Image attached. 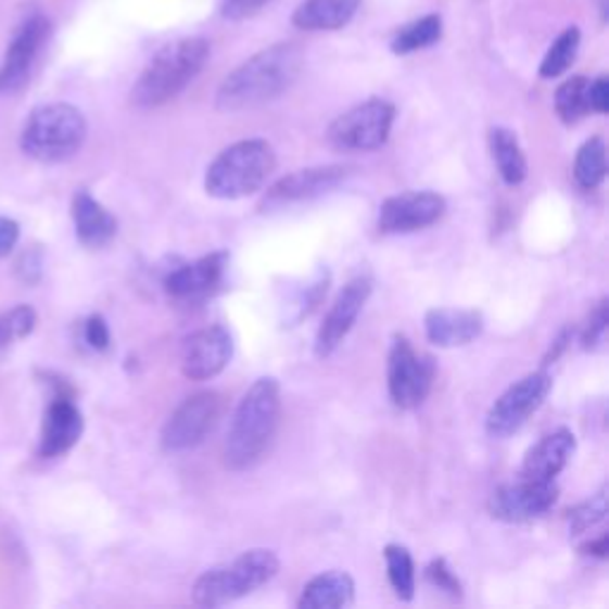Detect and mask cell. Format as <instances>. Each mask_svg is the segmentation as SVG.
Returning <instances> with one entry per match:
<instances>
[{
    "label": "cell",
    "mask_w": 609,
    "mask_h": 609,
    "mask_svg": "<svg viewBox=\"0 0 609 609\" xmlns=\"http://www.w3.org/2000/svg\"><path fill=\"white\" fill-rule=\"evenodd\" d=\"M305 53L297 43L269 46L221 81L215 105L221 112H241L277 101L301 77Z\"/></svg>",
    "instance_id": "obj_1"
},
{
    "label": "cell",
    "mask_w": 609,
    "mask_h": 609,
    "mask_svg": "<svg viewBox=\"0 0 609 609\" xmlns=\"http://www.w3.org/2000/svg\"><path fill=\"white\" fill-rule=\"evenodd\" d=\"M281 419V389L277 379L263 377L241 397L224 443V465L231 471L253 469L275 443Z\"/></svg>",
    "instance_id": "obj_2"
},
{
    "label": "cell",
    "mask_w": 609,
    "mask_h": 609,
    "mask_svg": "<svg viewBox=\"0 0 609 609\" xmlns=\"http://www.w3.org/2000/svg\"><path fill=\"white\" fill-rule=\"evenodd\" d=\"M210 60V43L201 36L167 43L148 62L139 81L131 89V103L141 110L160 107L174 101Z\"/></svg>",
    "instance_id": "obj_3"
},
{
    "label": "cell",
    "mask_w": 609,
    "mask_h": 609,
    "mask_svg": "<svg viewBox=\"0 0 609 609\" xmlns=\"http://www.w3.org/2000/svg\"><path fill=\"white\" fill-rule=\"evenodd\" d=\"M277 167V155L263 139H245L233 143L215 157L207 167L205 191L219 201H239L257 193Z\"/></svg>",
    "instance_id": "obj_4"
},
{
    "label": "cell",
    "mask_w": 609,
    "mask_h": 609,
    "mask_svg": "<svg viewBox=\"0 0 609 609\" xmlns=\"http://www.w3.org/2000/svg\"><path fill=\"white\" fill-rule=\"evenodd\" d=\"M275 550L253 548L241 553L227 564L207 569L193 583V602L201 607H221L245 598L279 574Z\"/></svg>",
    "instance_id": "obj_5"
},
{
    "label": "cell",
    "mask_w": 609,
    "mask_h": 609,
    "mask_svg": "<svg viewBox=\"0 0 609 609\" xmlns=\"http://www.w3.org/2000/svg\"><path fill=\"white\" fill-rule=\"evenodd\" d=\"M86 141V119L67 103L36 107L22 131V151L39 163H65Z\"/></svg>",
    "instance_id": "obj_6"
},
{
    "label": "cell",
    "mask_w": 609,
    "mask_h": 609,
    "mask_svg": "<svg viewBox=\"0 0 609 609\" xmlns=\"http://www.w3.org/2000/svg\"><path fill=\"white\" fill-rule=\"evenodd\" d=\"M395 119V107L381 98L359 103L331 122L327 139L333 148L347 153L377 151L389 141Z\"/></svg>",
    "instance_id": "obj_7"
},
{
    "label": "cell",
    "mask_w": 609,
    "mask_h": 609,
    "mask_svg": "<svg viewBox=\"0 0 609 609\" xmlns=\"http://www.w3.org/2000/svg\"><path fill=\"white\" fill-rule=\"evenodd\" d=\"M436 363L431 355L417 353L405 335H395L389 353V393L395 407L415 409L427 401Z\"/></svg>",
    "instance_id": "obj_8"
},
{
    "label": "cell",
    "mask_w": 609,
    "mask_h": 609,
    "mask_svg": "<svg viewBox=\"0 0 609 609\" xmlns=\"http://www.w3.org/2000/svg\"><path fill=\"white\" fill-rule=\"evenodd\" d=\"M553 389V377L548 371H531V375L515 381L498 401L493 403L486 417V431L491 439H507L526 424L533 413L545 403Z\"/></svg>",
    "instance_id": "obj_9"
},
{
    "label": "cell",
    "mask_w": 609,
    "mask_h": 609,
    "mask_svg": "<svg viewBox=\"0 0 609 609\" xmlns=\"http://www.w3.org/2000/svg\"><path fill=\"white\" fill-rule=\"evenodd\" d=\"M224 401L215 391H201L174 409L169 419L165 421L160 443L167 453H186L191 447L201 445L207 433H213L217 421L221 417Z\"/></svg>",
    "instance_id": "obj_10"
},
{
    "label": "cell",
    "mask_w": 609,
    "mask_h": 609,
    "mask_svg": "<svg viewBox=\"0 0 609 609\" xmlns=\"http://www.w3.org/2000/svg\"><path fill=\"white\" fill-rule=\"evenodd\" d=\"M559 498L555 481L519 479L500 486L491 495L489 512L505 524H526V521L548 515Z\"/></svg>",
    "instance_id": "obj_11"
},
{
    "label": "cell",
    "mask_w": 609,
    "mask_h": 609,
    "mask_svg": "<svg viewBox=\"0 0 609 609\" xmlns=\"http://www.w3.org/2000/svg\"><path fill=\"white\" fill-rule=\"evenodd\" d=\"M443 215V195L433 191H407L381 203L377 227L381 233H413L436 224Z\"/></svg>",
    "instance_id": "obj_12"
},
{
    "label": "cell",
    "mask_w": 609,
    "mask_h": 609,
    "mask_svg": "<svg viewBox=\"0 0 609 609\" xmlns=\"http://www.w3.org/2000/svg\"><path fill=\"white\" fill-rule=\"evenodd\" d=\"M369 295H371L369 277H355L343 286L317 331L315 353L319 357H329L335 347L345 341V335L351 333L359 313H363V307L367 305Z\"/></svg>",
    "instance_id": "obj_13"
},
{
    "label": "cell",
    "mask_w": 609,
    "mask_h": 609,
    "mask_svg": "<svg viewBox=\"0 0 609 609\" xmlns=\"http://www.w3.org/2000/svg\"><path fill=\"white\" fill-rule=\"evenodd\" d=\"M233 357V339L221 325L189 335L181 351V371L191 381H207L221 375Z\"/></svg>",
    "instance_id": "obj_14"
},
{
    "label": "cell",
    "mask_w": 609,
    "mask_h": 609,
    "mask_svg": "<svg viewBox=\"0 0 609 609\" xmlns=\"http://www.w3.org/2000/svg\"><path fill=\"white\" fill-rule=\"evenodd\" d=\"M48 36H51V22L43 15H34L22 24L15 39L8 46L3 65H0V93H15L27 84Z\"/></svg>",
    "instance_id": "obj_15"
},
{
    "label": "cell",
    "mask_w": 609,
    "mask_h": 609,
    "mask_svg": "<svg viewBox=\"0 0 609 609\" xmlns=\"http://www.w3.org/2000/svg\"><path fill=\"white\" fill-rule=\"evenodd\" d=\"M351 172H353V167H343V165L297 169L271 186L269 193L265 195L263 207H283L291 203L313 201V198H319L325 193H331L333 189H339V186L351 177Z\"/></svg>",
    "instance_id": "obj_16"
},
{
    "label": "cell",
    "mask_w": 609,
    "mask_h": 609,
    "mask_svg": "<svg viewBox=\"0 0 609 609\" xmlns=\"http://www.w3.org/2000/svg\"><path fill=\"white\" fill-rule=\"evenodd\" d=\"M84 433V415L81 409L72 403L69 395H55V401L48 405L41 429L39 455L53 459L69 453L79 443Z\"/></svg>",
    "instance_id": "obj_17"
},
{
    "label": "cell",
    "mask_w": 609,
    "mask_h": 609,
    "mask_svg": "<svg viewBox=\"0 0 609 609\" xmlns=\"http://www.w3.org/2000/svg\"><path fill=\"white\" fill-rule=\"evenodd\" d=\"M229 255L227 253H213L205 255L195 263L181 265L174 269L165 279V289L177 301H201L219 289L224 281V271H227Z\"/></svg>",
    "instance_id": "obj_18"
},
{
    "label": "cell",
    "mask_w": 609,
    "mask_h": 609,
    "mask_svg": "<svg viewBox=\"0 0 609 609\" xmlns=\"http://www.w3.org/2000/svg\"><path fill=\"white\" fill-rule=\"evenodd\" d=\"M427 339L439 347H462L477 341L483 331V315L479 309L433 307L424 317Z\"/></svg>",
    "instance_id": "obj_19"
},
{
    "label": "cell",
    "mask_w": 609,
    "mask_h": 609,
    "mask_svg": "<svg viewBox=\"0 0 609 609\" xmlns=\"http://www.w3.org/2000/svg\"><path fill=\"white\" fill-rule=\"evenodd\" d=\"M576 453V436L569 429H557L548 436L541 439L531 447L521 465V479H536V481H555V477L562 471L571 455Z\"/></svg>",
    "instance_id": "obj_20"
},
{
    "label": "cell",
    "mask_w": 609,
    "mask_h": 609,
    "mask_svg": "<svg viewBox=\"0 0 609 609\" xmlns=\"http://www.w3.org/2000/svg\"><path fill=\"white\" fill-rule=\"evenodd\" d=\"M72 219L77 239L86 248H103L117 236V219L89 191L72 198Z\"/></svg>",
    "instance_id": "obj_21"
},
{
    "label": "cell",
    "mask_w": 609,
    "mask_h": 609,
    "mask_svg": "<svg viewBox=\"0 0 609 609\" xmlns=\"http://www.w3.org/2000/svg\"><path fill=\"white\" fill-rule=\"evenodd\" d=\"M363 0H303L293 12V24L305 31H335L355 17Z\"/></svg>",
    "instance_id": "obj_22"
},
{
    "label": "cell",
    "mask_w": 609,
    "mask_h": 609,
    "mask_svg": "<svg viewBox=\"0 0 609 609\" xmlns=\"http://www.w3.org/2000/svg\"><path fill=\"white\" fill-rule=\"evenodd\" d=\"M355 602V581L345 571H325L303 588L301 609H341Z\"/></svg>",
    "instance_id": "obj_23"
},
{
    "label": "cell",
    "mask_w": 609,
    "mask_h": 609,
    "mask_svg": "<svg viewBox=\"0 0 609 609\" xmlns=\"http://www.w3.org/2000/svg\"><path fill=\"white\" fill-rule=\"evenodd\" d=\"M489 143H491V153L495 165H498L500 177L507 186H519L521 181L526 179V155L521 151L519 139L515 136V131H509L505 127H495L489 134Z\"/></svg>",
    "instance_id": "obj_24"
},
{
    "label": "cell",
    "mask_w": 609,
    "mask_h": 609,
    "mask_svg": "<svg viewBox=\"0 0 609 609\" xmlns=\"http://www.w3.org/2000/svg\"><path fill=\"white\" fill-rule=\"evenodd\" d=\"M607 177V148L600 136H593L579 148L574 160V179L583 191H595Z\"/></svg>",
    "instance_id": "obj_25"
},
{
    "label": "cell",
    "mask_w": 609,
    "mask_h": 609,
    "mask_svg": "<svg viewBox=\"0 0 609 609\" xmlns=\"http://www.w3.org/2000/svg\"><path fill=\"white\" fill-rule=\"evenodd\" d=\"M443 36V20L439 15H427L421 20H415L413 24H407L401 31L393 36L391 51L395 55H409L417 51H424V48L439 43Z\"/></svg>",
    "instance_id": "obj_26"
},
{
    "label": "cell",
    "mask_w": 609,
    "mask_h": 609,
    "mask_svg": "<svg viewBox=\"0 0 609 609\" xmlns=\"http://www.w3.org/2000/svg\"><path fill=\"white\" fill-rule=\"evenodd\" d=\"M581 46V31L576 27H569L557 36L555 43L548 48L543 62H541V77L543 79H557L574 65Z\"/></svg>",
    "instance_id": "obj_27"
},
{
    "label": "cell",
    "mask_w": 609,
    "mask_h": 609,
    "mask_svg": "<svg viewBox=\"0 0 609 609\" xmlns=\"http://www.w3.org/2000/svg\"><path fill=\"white\" fill-rule=\"evenodd\" d=\"M588 84L586 77H571L557 89L555 110L564 124H576L591 112Z\"/></svg>",
    "instance_id": "obj_28"
},
{
    "label": "cell",
    "mask_w": 609,
    "mask_h": 609,
    "mask_svg": "<svg viewBox=\"0 0 609 609\" xmlns=\"http://www.w3.org/2000/svg\"><path fill=\"white\" fill-rule=\"evenodd\" d=\"M383 559H386L389 569V581L401 600L409 602L415 598V562L413 555L403 545H386L383 550Z\"/></svg>",
    "instance_id": "obj_29"
},
{
    "label": "cell",
    "mask_w": 609,
    "mask_h": 609,
    "mask_svg": "<svg viewBox=\"0 0 609 609\" xmlns=\"http://www.w3.org/2000/svg\"><path fill=\"white\" fill-rule=\"evenodd\" d=\"M36 329V313L29 305H20L0 317V345L22 341Z\"/></svg>",
    "instance_id": "obj_30"
},
{
    "label": "cell",
    "mask_w": 609,
    "mask_h": 609,
    "mask_svg": "<svg viewBox=\"0 0 609 609\" xmlns=\"http://www.w3.org/2000/svg\"><path fill=\"white\" fill-rule=\"evenodd\" d=\"M607 517V493L600 491L598 495H593L586 503L576 505L569 512V529L571 533H586L588 529L598 526L600 521Z\"/></svg>",
    "instance_id": "obj_31"
},
{
    "label": "cell",
    "mask_w": 609,
    "mask_h": 609,
    "mask_svg": "<svg viewBox=\"0 0 609 609\" xmlns=\"http://www.w3.org/2000/svg\"><path fill=\"white\" fill-rule=\"evenodd\" d=\"M607 325H609V305H607V301H600L591 313V317L586 321V329H583V335H581L583 351H595V347L602 345Z\"/></svg>",
    "instance_id": "obj_32"
},
{
    "label": "cell",
    "mask_w": 609,
    "mask_h": 609,
    "mask_svg": "<svg viewBox=\"0 0 609 609\" xmlns=\"http://www.w3.org/2000/svg\"><path fill=\"white\" fill-rule=\"evenodd\" d=\"M427 579L431 586H436L439 591H445L453 598H459L462 595V583L457 581V576L453 574V569L447 567L445 559H433V562L427 567Z\"/></svg>",
    "instance_id": "obj_33"
},
{
    "label": "cell",
    "mask_w": 609,
    "mask_h": 609,
    "mask_svg": "<svg viewBox=\"0 0 609 609\" xmlns=\"http://www.w3.org/2000/svg\"><path fill=\"white\" fill-rule=\"evenodd\" d=\"M84 335H86V343H89L93 351H107L110 347V329H107V321L101 315H93L86 319Z\"/></svg>",
    "instance_id": "obj_34"
},
{
    "label": "cell",
    "mask_w": 609,
    "mask_h": 609,
    "mask_svg": "<svg viewBox=\"0 0 609 609\" xmlns=\"http://www.w3.org/2000/svg\"><path fill=\"white\" fill-rule=\"evenodd\" d=\"M271 0H224L221 12L227 20H245L267 8Z\"/></svg>",
    "instance_id": "obj_35"
},
{
    "label": "cell",
    "mask_w": 609,
    "mask_h": 609,
    "mask_svg": "<svg viewBox=\"0 0 609 609\" xmlns=\"http://www.w3.org/2000/svg\"><path fill=\"white\" fill-rule=\"evenodd\" d=\"M41 271H43V259L39 251L22 253V257L17 259V277L24 283H39Z\"/></svg>",
    "instance_id": "obj_36"
},
{
    "label": "cell",
    "mask_w": 609,
    "mask_h": 609,
    "mask_svg": "<svg viewBox=\"0 0 609 609\" xmlns=\"http://www.w3.org/2000/svg\"><path fill=\"white\" fill-rule=\"evenodd\" d=\"M588 105L598 115H607L609 112V79L598 77L588 84Z\"/></svg>",
    "instance_id": "obj_37"
},
{
    "label": "cell",
    "mask_w": 609,
    "mask_h": 609,
    "mask_svg": "<svg viewBox=\"0 0 609 609\" xmlns=\"http://www.w3.org/2000/svg\"><path fill=\"white\" fill-rule=\"evenodd\" d=\"M20 241V224L10 217H0V259L8 257Z\"/></svg>",
    "instance_id": "obj_38"
},
{
    "label": "cell",
    "mask_w": 609,
    "mask_h": 609,
    "mask_svg": "<svg viewBox=\"0 0 609 609\" xmlns=\"http://www.w3.org/2000/svg\"><path fill=\"white\" fill-rule=\"evenodd\" d=\"M581 550L586 553V555H593V557H600V559H605V557H607V553H609V538H607L605 533H602V536H600L598 541H591V543H586V545H583Z\"/></svg>",
    "instance_id": "obj_39"
}]
</instances>
